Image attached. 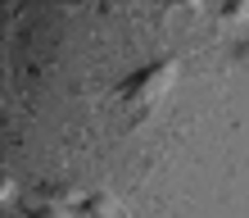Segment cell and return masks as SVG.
Segmentation results:
<instances>
[{
    "instance_id": "7a4b0ae2",
    "label": "cell",
    "mask_w": 249,
    "mask_h": 218,
    "mask_svg": "<svg viewBox=\"0 0 249 218\" xmlns=\"http://www.w3.org/2000/svg\"><path fill=\"white\" fill-rule=\"evenodd\" d=\"M217 23H222V27H240V23H249V5H245V0H236V5H222V9H217Z\"/></svg>"
},
{
    "instance_id": "3957f363",
    "label": "cell",
    "mask_w": 249,
    "mask_h": 218,
    "mask_svg": "<svg viewBox=\"0 0 249 218\" xmlns=\"http://www.w3.org/2000/svg\"><path fill=\"white\" fill-rule=\"evenodd\" d=\"M82 209H86V214H118L113 196H105V191H100V196H86V200H82Z\"/></svg>"
},
{
    "instance_id": "277c9868",
    "label": "cell",
    "mask_w": 249,
    "mask_h": 218,
    "mask_svg": "<svg viewBox=\"0 0 249 218\" xmlns=\"http://www.w3.org/2000/svg\"><path fill=\"white\" fill-rule=\"evenodd\" d=\"M231 64H236V68H249V37H236V41H231Z\"/></svg>"
},
{
    "instance_id": "6da1fadb",
    "label": "cell",
    "mask_w": 249,
    "mask_h": 218,
    "mask_svg": "<svg viewBox=\"0 0 249 218\" xmlns=\"http://www.w3.org/2000/svg\"><path fill=\"white\" fill-rule=\"evenodd\" d=\"M172 78H177V59H154V64H145V68H136L131 73V78L118 86V96L123 100H145V105H150V100H159L172 86Z\"/></svg>"
}]
</instances>
